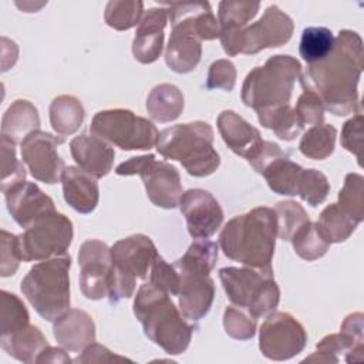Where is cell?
<instances>
[{"label": "cell", "instance_id": "6da1fadb", "mask_svg": "<svg viewBox=\"0 0 364 364\" xmlns=\"http://www.w3.org/2000/svg\"><path fill=\"white\" fill-rule=\"evenodd\" d=\"M363 40L353 30L334 37L331 53L300 74L303 90L316 94L324 108L337 117L361 114L358 82L363 73Z\"/></svg>", "mask_w": 364, "mask_h": 364}, {"label": "cell", "instance_id": "7a4b0ae2", "mask_svg": "<svg viewBox=\"0 0 364 364\" xmlns=\"http://www.w3.org/2000/svg\"><path fill=\"white\" fill-rule=\"evenodd\" d=\"M277 236L274 209L257 206L230 219L219 235L223 255L246 267L273 274L272 260Z\"/></svg>", "mask_w": 364, "mask_h": 364}, {"label": "cell", "instance_id": "3957f363", "mask_svg": "<svg viewBox=\"0 0 364 364\" xmlns=\"http://www.w3.org/2000/svg\"><path fill=\"white\" fill-rule=\"evenodd\" d=\"M134 314L144 334L166 354L178 355L186 351L195 331L169 294L151 282L141 284L134 299Z\"/></svg>", "mask_w": 364, "mask_h": 364}, {"label": "cell", "instance_id": "277c9868", "mask_svg": "<svg viewBox=\"0 0 364 364\" xmlns=\"http://www.w3.org/2000/svg\"><path fill=\"white\" fill-rule=\"evenodd\" d=\"M155 146L164 158L181 162L195 178L209 176L220 165V156L213 148V128L205 121L176 124L162 129Z\"/></svg>", "mask_w": 364, "mask_h": 364}, {"label": "cell", "instance_id": "5b68a950", "mask_svg": "<svg viewBox=\"0 0 364 364\" xmlns=\"http://www.w3.org/2000/svg\"><path fill=\"white\" fill-rule=\"evenodd\" d=\"M70 267L71 256L65 253L36 263L21 280V293L47 321H54L70 307Z\"/></svg>", "mask_w": 364, "mask_h": 364}, {"label": "cell", "instance_id": "8992f818", "mask_svg": "<svg viewBox=\"0 0 364 364\" xmlns=\"http://www.w3.org/2000/svg\"><path fill=\"white\" fill-rule=\"evenodd\" d=\"M301 64L291 55L277 54L247 73L242 85V101L255 111L287 105Z\"/></svg>", "mask_w": 364, "mask_h": 364}, {"label": "cell", "instance_id": "52a82bcc", "mask_svg": "<svg viewBox=\"0 0 364 364\" xmlns=\"http://www.w3.org/2000/svg\"><path fill=\"white\" fill-rule=\"evenodd\" d=\"M219 279L232 304L245 307L255 320L274 311L280 289L273 274L252 267H222Z\"/></svg>", "mask_w": 364, "mask_h": 364}, {"label": "cell", "instance_id": "ba28073f", "mask_svg": "<svg viewBox=\"0 0 364 364\" xmlns=\"http://www.w3.org/2000/svg\"><path fill=\"white\" fill-rule=\"evenodd\" d=\"M209 6L208 1L166 4L172 31L165 50V63L172 71L186 74L198 67L202 57V40L196 30V17Z\"/></svg>", "mask_w": 364, "mask_h": 364}, {"label": "cell", "instance_id": "9c48e42d", "mask_svg": "<svg viewBox=\"0 0 364 364\" xmlns=\"http://www.w3.org/2000/svg\"><path fill=\"white\" fill-rule=\"evenodd\" d=\"M90 131L124 151H148L156 145L159 135L152 121L124 108L98 111Z\"/></svg>", "mask_w": 364, "mask_h": 364}, {"label": "cell", "instance_id": "30bf717a", "mask_svg": "<svg viewBox=\"0 0 364 364\" xmlns=\"http://www.w3.org/2000/svg\"><path fill=\"white\" fill-rule=\"evenodd\" d=\"M115 173L121 176L139 175L148 199L158 208H176L183 193L178 169L165 161H158L152 154L129 158L115 168Z\"/></svg>", "mask_w": 364, "mask_h": 364}, {"label": "cell", "instance_id": "8fae6325", "mask_svg": "<svg viewBox=\"0 0 364 364\" xmlns=\"http://www.w3.org/2000/svg\"><path fill=\"white\" fill-rule=\"evenodd\" d=\"M74 236L73 222L60 212L48 213L18 235L21 259L41 262L67 253Z\"/></svg>", "mask_w": 364, "mask_h": 364}, {"label": "cell", "instance_id": "7c38bea8", "mask_svg": "<svg viewBox=\"0 0 364 364\" xmlns=\"http://www.w3.org/2000/svg\"><path fill=\"white\" fill-rule=\"evenodd\" d=\"M307 343L304 327L286 311H272L259 330L260 353L274 361L290 360L300 354Z\"/></svg>", "mask_w": 364, "mask_h": 364}, {"label": "cell", "instance_id": "4fadbf2b", "mask_svg": "<svg viewBox=\"0 0 364 364\" xmlns=\"http://www.w3.org/2000/svg\"><path fill=\"white\" fill-rule=\"evenodd\" d=\"M294 23L279 6H269L263 16L239 33V54L252 55L266 48L284 46L293 36Z\"/></svg>", "mask_w": 364, "mask_h": 364}, {"label": "cell", "instance_id": "5bb4252c", "mask_svg": "<svg viewBox=\"0 0 364 364\" xmlns=\"http://www.w3.org/2000/svg\"><path fill=\"white\" fill-rule=\"evenodd\" d=\"M61 144H64V136H54L41 129L33 131L24 138L20 144L21 159L34 179L48 185L58 182L65 168L58 154Z\"/></svg>", "mask_w": 364, "mask_h": 364}, {"label": "cell", "instance_id": "9a60e30c", "mask_svg": "<svg viewBox=\"0 0 364 364\" xmlns=\"http://www.w3.org/2000/svg\"><path fill=\"white\" fill-rule=\"evenodd\" d=\"M80 289L88 300H101L108 296V279L112 269L109 247L98 240H85L78 252Z\"/></svg>", "mask_w": 364, "mask_h": 364}, {"label": "cell", "instance_id": "2e32d148", "mask_svg": "<svg viewBox=\"0 0 364 364\" xmlns=\"http://www.w3.org/2000/svg\"><path fill=\"white\" fill-rule=\"evenodd\" d=\"M179 274L178 303L182 316L198 321L205 317L215 299V284L209 273L173 262Z\"/></svg>", "mask_w": 364, "mask_h": 364}, {"label": "cell", "instance_id": "e0dca14e", "mask_svg": "<svg viewBox=\"0 0 364 364\" xmlns=\"http://www.w3.org/2000/svg\"><path fill=\"white\" fill-rule=\"evenodd\" d=\"M185 216L186 228L193 239H208L223 222V210L216 198L205 189H189L178 203Z\"/></svg>", "mask_w": 364, "mask_h": 364}, {"label": "cell", "instance_id": "ac0fdd59", "mask_svg": "<svg viewBox=\"0 0 364 364\" xmlns=\"http://www.w3.org/2000/svg\"><path fill=\"white\" fill-rule=\"evenodd\" d=\"M114 267L132 279L145 280L149 274L158 250L149 236L136 233L115 242L111 247Z\"/></svg>", "mask_w": 364, "mask_h": 364}, {"label": "cell", "instance_id": "d6986e66", "mask_svg": "<svg viewBox=\"0 0 364 364\" xmlns=\"http://www.w3.org/2000/svg\"><path fill=\"white\" fill-rule=\"evenodd\" d=\"M3 193L9 213L24 229L40 218L55 212L54 200L34 182L21 181L3 191Z\"/></svg>", "mask_w": 364, "mask_h": 364}, {"label": "cell", "instance_id": "ffe728a7", "mask_svg": "<svg viewBox=\"0 0 364 364\" xmlns=\"http://www.w3.org/2000/svg\"><path fill=\"white\" fill-rule=\"evenodd\" d=\"M218 131L228 148L247 162L256 158L264 144L259 129L232 109L219 114Z\"/></svg>", "mask_w": 364, "mask_h": 364}, {"label": "cell", "instance_id": "44dd1931", "mask_svg": "<svg viewBox=\"0 0 364 364\" xmlns=\"http://www.w3.org/2000/svg\"><path fill=\"white\" fill-rule=\"evenodd\" d=\"M70 152L77 166L95 179L108 175L114 166V148L109 142L94 134L74 136L70 142Z\"/></svg>", "mask_w": 364, "mask_h": 364}, {"label": "cell", "instance_id": "7402d4cb", "mask_svg": "<svg viewBox=\"0 0 364 364\" xmlns=\"http://www.w3.org/2000/svg\"><path fill=\"white\" fill-rule=\"evenodd\" d=\"M168 23L166 9H149L136 26L132 40V55L141 64H151L161 57L164 48V30Z\"/></svg>", "mask_w": 364, "mask_h": 364}, {"label": "cell", "instance_id": "603a6c76", "mask_svg": "<svg viewBox=\"0 0 364 364\" xmlns=\"http://www.w3.org/2000/svg\"><path fill=\"white\" fill-rule=\"evenodd\" d=\"M53 334L57 343L71 353H81L95 341L92 317L80 309H68L54 320Z\"/></svg>", "mask_w": 364, "mask_h": 364}, {"label": "cell", "instance_id": "cb8c5ba5", "mask_svg": "<svg viewBox=\"0 0 364 364\" xmlns=\"http://www.w3.org/2000/svg\"><path fill=\"white\" fill-rule=\"evenodd\" d=\"M64 200L78 213H91L100 200V188L94 176L78 166H65L61 172Z\"/></svg>", "mask_w": 364, "mask_h": 364}, {"label": "cell", "instance_id": "d4e9b609", "mask_svg": "<svg viewBox=\"0 0 364 364\" xmlns=\"http://www.w3.org/2000/svg\"><path fill=\"white\" fill-rule=\"evenodd\" d=\"M40 129V115L28 100H16L1 118V138L13 144H21L27 135Z\"/></svg>", "mask_w": 364, "mask_h": 364}, {"label": "cell", "instance_id": "484cf974", "mask_svg": "<svg viewBox=\"0 0 364 364\" xmlns=\"http://www.w3.org/2000/svg\"><path fill=\"white\" fill-rule=\"evenodd\" d=\"M317 351L306 357L303 363H338L340 354H346L347 363H361L364 360V340H358L346 333L328 334L316 346Z\"/></svg>", "mask_w": 364, "mask_h": 364}, {"label": "cell", "instance_id": "4316f807", "mask_svg": "<svg viewBox=\"0 0 364 364\" xmlns=\"http://www.w3.org/2000/svg\"><path fill=\"white\" fill-rule=\"evenodd\" d=\"M0 346L10 357L33 364L50 344L38 327L28 324L14 334L0 336Z\"/></svg>", "mask_w": 364, "mask_h": 364}, {"label": "cell", "instance_id": "83f0119b", "mask_svg": "<svg viewBox=\"0 0 364 364\" xmlns=\"http://www.w3.org/2000/svg\"><path fill=\"white\" fill-rule=\"evenodd\" d=\"M185 98L182 91L173 84L155 85L146 98V111L156 122L175 121L183 111Z\"/></svg>", "mask_w": 364, "mask_h": 364}, {"label": "cell", "instance_id": "f1b7e54d", "mask_svg": "<svg viewBox=\"0 0 364 364\" xmlns=\"http://www.w3.org/2000/svg\"><path fill=\"white\" fill-rule=\"evenodd\" d=\"M50 124L60 136H68L77 132L85 118V109L81 101L74 95L55 97L48 108Z\"/></svg>", "mask_w": 364, "mask_h": 364}, {"label": "cell", "instance_id": "f546056e", "mask_svg": "<svg viewBox=\"0 0 364 364\" xmlns=\"http://www.w3.org/2000/svg\"><path fill=\"white\" fill-rule=\"evenodd\" d=\"M314 226L320 236L331 245L346 242L354 233L358 222L344 213L337 203H330L321 210Z\"/></svg>", "mask_w": 364, "mask_h": 364}, {"label": "cell", "instance_id": "4dcf8cb0", "mask_svg": "<svg viewBox=\"0 0 364 364\" xmlns=\"http://www.w3.org/2000/svg\"><path fill=\"white\" fill-rule=\"evenodd\" d=\"M303 168L286 156L277 158L262 172L269 188L277 195L294 196Z\"/></svg>", "mask_w": 364, "mask_h": 364}, {"label": "cell", "instance_id": "1f68e13d", "mask_svg": "<svg viewBox=\"0 0 364 364\" xmlns=\"http://www.w3.org/2000/svg\"><path fill=\"white\" fill-rule=\"evenodd\" d=\"M256 112L259 122L264 128L272 129L276 134V136H279L283 141H293L303 129L296 115V111L290 107V104L274 108H264Z\"/></svg>", "mask_w": 364, "mask_h": 364}, {"label": "cell", "instance_id": "d6a6232c", "mask_svg": "<svg viewBox=\"0 0 364 364\" xmlns=\"http://www.w3.org/2000/svg\"><path fill=\"white\" fill-rule=\"evenodd\" d=\"M337 129L331 124H318L309 128L300 142L299 151L309 159H327L336 148Z\"/></svg>", "mask_w": 364, "mask_h": 364}, {"label": "cell", "instance_id": "836d02e7", "mask_svg": "<svg viewBox=\"0 0 364 364\" xmlns=\"http://www.w3.org/2000/svg\"><path fill=\"white\" fill-rule=\"evenodd\" d=\"M334 47V36L327 27H307L301 33L299 53L309 64L324 60Z\"/></svg>", "mask_w": 364, "mask_h": 364}, {"label": "cell", "instance_id": "e575fe53", "mask_svg": "<svg viewBox=\"0 0 364 364\" xmlns=\"http://www.w3.org/2000/svg\"><path fill=\"white\" fill-rule=\"evenodd\" d=\"M144 16L141 0H111L105 6L104 20L114 30H129L139 24Z\"/></svg>", "mask_w": 364, "mask_h": 364}, {"label": "cell", "instance_id": "d590c367", "mask_svg": "<svg viewBox=\"0 0 364 364\" xmlns=\"http://www.w3.org/2000/svg\"><path fill=\"white\" fill-rule=\"evenodd\" d=\"M260 9L259 1H220L218 21L220 31H239L255 18Z\"/></svg>", "mask_w": 364, "mask_h": 364}, {"label": "cell", "instance_id": "8d00e7d4", "mask_svg": "<svg viewBox=\"0 0 364 364\" xmlns=\"http://www.w3.org/2000/svg\"><path fill=\"white\" fill-rule=\"evenodd\" d=\"M338 208L350 218L361 223L364 220V178L351 172L344 178V185L338 192Z\"/></svg>", "mask_w": 364, "mask_h": 364}, {"label": "cell", "instance_id": "74e56055", "mask_svg": "<svg viewBox=\"0 0 364 364\" xmlns=\"http://www.w3.org/2000/svg\"><path fill=\"white\" fill-rule=\"evenodd\" d=\"M0 307V336H9L20 331L28 326V311L24 303L7 290H1Z\"/></svg>", "mask_w": 364, "mask_h": 364}, {"label": "cell", "instance_id": "f35d334b", "mask_svg": "<svg viewBox=\"0 0 364 364\" xmlns=\"http://www.w3.org/2000/svg\"><path fill=\"white\" fill-rule=\"evenodd\" d=\"M290 242L293 243L296 255L307 262H313L323 257L330 247V243L320 236L311 220L306 222L296 232Z\"/></svg>", "mask_w": 364, "mask_h": 364}, {"label": "cell", "instance_id": "ab89813d", "mask_svg": "<svg viewBox=\"0 0 364 364\" xmlns=\"http://www.w3.org/2000/svg\"><path fill=\"white\" fill-rule=\"evenodd\" d=\"M274 213L277 219V236L284 242H290L296 232L310 220L303 206L294 200L279 202Z\"/></svg>", "mask_w": 364, "mask_h": 364}, {"label": "cell", "instance_id": "60d3db41", "mask_svg": "<svg viewBox=\"0 0 364 364\" xmlns=\"http://www.w3.org/2000/svg\"><path fill=\"white\" fill-rule=\"evenodd\" d=\"M328 192L330 183L323 172L313 168L301 171L296 193L301 200L307 202L310 206H317L326 200Z\"/></svg>", "mask_w": 364, "mask_h": 364}, {"label": "cell", "instance_id": "b9f144b4", "mask_svg": "<svg viewBox=\"0 0 364 364\" xmlns=\"http://www.w3.org/2000/svg\"><path fill=\"white\" fill-rule=\"evenodd\" d=\"M218 245L209 239L193 240L185 255L175 262L210 273L218 262Z\"/></svg>", "mask_w": 364, "mask_h": 364}, {"label": "cell", "instance_id": "7bdbcfd3", "mask_svg": "<svg viewBox=\"0 0 364 364\" xmlns=\"http://www.w3.org/2000/svg\"><path fill=\"white\" fill-rule=\"evenodd\" d=\"M16 144L1 138V192L7 188L26 181L23 162L16 156Z\"/></svg>", "mask_w": 364, "mask_h": 364}, {"label": "cell", "instance_id": "ee69618b", "mask_svg": "<svg viewBox=\"0 0 364 364\" xmlns=\"http://www.w3.org/2000/svg\"><path fill=\"white\" fill-rule=\"evenodd\" d=\"M223 328L235 340H250L256 334V320L242 310L228 306L223 313Z\"/></svg>", "mask_w": 364, "mask_h": 364}, {"label": "cell", "instance_id": "f6af8a7d", "mask_svg": "<svg viewBox=\"0 0 364 364\" xmlns=\"http://www.w3.org/2000/svg\"><path fill=\"white\" fill-rule=\"evenodd\" d=\"M18 236L4 229L0 232V276H13L21 262Z\"/></svg>", "mask_w": 364, "mask_h": 364}, {"label": "cell", "instance_id": "bcb514c9", "mask_svg": "<svg viewBox=\"0 0 364 364\" xmlns=\"http://www.w3.org/2000/svg\"><path fill=\"white\" fill-rule=\"evenodd\" d=\"M149 282L166 291L168 294H178L179 290V274L178 270L175 269L173 264H169L164 260V257H161L158 255V257L154 260L151 270H149Z\"/></svg>", "mask_w": 364, "mask_h": 364}, {"label": "cell", "instance_id": "7dc6e473", "mask_svg": "<svg viewBox=\"0 0 364 364\" xmlns=\"http://www.w3.org/2000/svg\"><path fill=\"white\" fill-rule=\"evenodd\" d=\"M296 115L301 124V127L306 125H318L324 121V105L321 100L313 94L311 91H303L301 95L297 100V104L294 107Z\"/></svg>", "mask_w": 364, "mask_h": 364}, {"label": "cell", "instance_id": "c3c4849f", "mask_svg": "<svg viewBox=\"0 0 364 364\" xmlns=\"http://www.w3.org/2000/svg\"><path fill=\"white\" fill-rule=\"evenodd\" d=\"M236 84V68L235 64L229 60H216L210 64L208 77H206V88L208 90H225L232 91Z\"/></svg>", "mask_w": 364, "mask_h": 364}, {"label": "cell", "instance_id": "681fc988", "mask_svg": "<svg viewBox=\"0 0 364 364\" xmlns=\"http://www.w3.org/2000/svg\"><path fill=\"white\" fill-rule=\"evenodd\" d=\"M363 114H355L353 118L344 122L341 129V146L347 149L357 158L358 165L361 166L363 159Z\"/></svg>", "mask_w": 364, "mask_h": 364}, {"label": "cell", "instance_id": "f907efd6", "mask_svg": "<svg viewBox=\"0 0 364 364\" xmlns=\"http://www.w3.org/2000/svg\"><path fill=\"white\" fill-rule=\"evenodd\" d=\"M74 361L75 363H111V361H131V360L122 355L114 354L105 346L92 343L88 347H85Z\"/></svg>", "mask_w": 364, "mask_h": 364}, {"label": "cell", "instance_id": "816d5d0a", "mask_svg": "<svg viewBox=\"0 0 364 364\" xmlns=\"http://www.w3.org/2000/svg\"><path fill=\"white\" fill-rule=\"evenodd\" d=\"M287 154L276 144L272 141H264L263 148L260 149V152L256 155V158H253L252 161H249V164L253 166V169L262 175V172L266 169V166L269 164H272L273 161H276L277 158L286 156Z\"/></svg>", "mask_w": 364, "mask_h": 364}, {"label": "cell", "instance_id": "f5cc1de1", "mask_svg": "<svg viewBox=\"0 0 364 364\" xmlns=\"http://www.w3.org/2000/svg\"><path fill=\"white\" fill-rule=\"evenodd\" d=\"M340 331L358 340H364V316L363 313L348 314L340 326Z\"/></svg>", "mask_w": 364, "mask_h": 364}, {"label": "cell", "instance_id": "db71d44e", "mask_svg": "<svg viewBox=\"0 0 364 364\" xmlns=\"http://www.w3.org/2000/svg\"><path fill=\"white\" fill-rule=\"evenodd\" d=\"M1 71H7L10 67H13L17 61L18 48L17 44L13 40H9L7 37H1Z\"/></svg>", "mask_w": 364, "mask_h": 364}, {"label": "cell", "instance_id": "11a10c76", "mask_svg": "<svg viewBox=\"0 0 364 364\" xmlns=\"http://www.w3.org/2000/svg\"><path fill=\"white\" fill-rule=\"evenodd\" d=\"M73 360L68 357L65 353V348H58V347H51L48 346L37 358L38 364L43 363H58V364H68Z\"/></svg>", "mask_w": 364, "mask_h": 364}, {"label": "cell", "instance_id": "9f6ffc18", "mask_svg": "<svg viewBox=\"0 0 364 364\" xmlns=\"http://www.w3.org/2000/svg\"><path fill=\"white\" fill-rule=\"evenodd\" d=\"M47 3H40V4H36V3H33V1H23V3H20V1H16V6L17 7H20L23 11H26V13H33V11H37V10H40L43 6H46Z\"/></svg>", "mask_w": 364, "mask_h": 364}]
</instances>
